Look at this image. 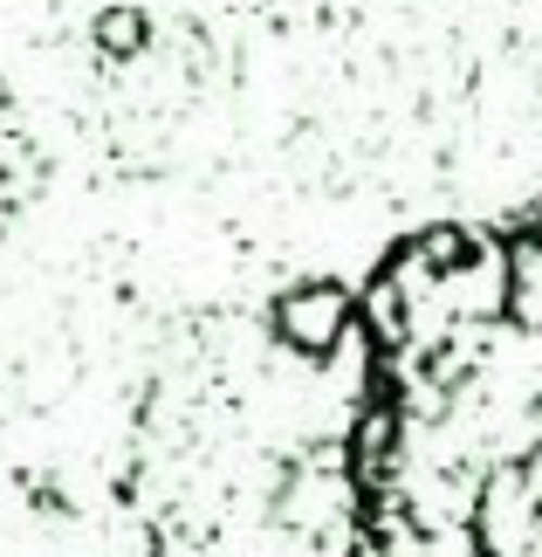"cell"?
<instances>
[{
  "mask_svg": "<svg viewBox=\"0 0 542 557\" xmlns=\"http://www.w3.org/2000/svg\"><path fill=\"white\" fill-rule=\"evenodd\" d=\"M351 331H357V304L343 283H295L275 296V337L295 358H337Z\"/></svg>",
  "mask_w": 542,
  "mask_h": 557,
  "instance_id": "1",
  "label": "cell"
},
{
  "mask_svg": "<svg viewBox=\"0 0 542 557\" xmlns=\"http://www.w3.org/2000/svg\"><path fill=\"white\" fill-rule=\"evenodd\" d=\"M97 49L117 55V62H138V55L151 49L144 14H138V8H103V14H97Z\"/></svg>",
  "mask_w": 542,
  "mask_h": 557,
  "instance_id": "2",
  "label": "cell"
},
{
  "mask_svg": "<svg viewBox=\"0 0 542 557\" xmlns=\"http://www.w3.org/2000/svg\"><path fill=\"white\" fill-rule=\"evenodd\" d=\"M522 475H529V488H535V503H542V399H535V447L522 455ZM542 557V550H535Z\"/></svg>",
  "mask_w": 542,
  "mask_h": 557,
  "instance_id": "3",
  "label": "cell"
}]
</instances>
